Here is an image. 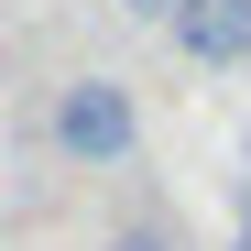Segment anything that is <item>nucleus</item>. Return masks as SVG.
<instances>
[{"label": "nucleus", "mask_w": 251, "mask_h": 251, "mask_svg": "<svg viewBox=\"0 0 251 251\" xmlns=\"http://www.w3.org/2000/svg\"><path fill=\"white\" fill-rule=\"evenodd\" d=\"M44 131H55V153H66V164L109 175V164H131V153H142V99L120 88V76H66Z\"/></svg>", "instance_id": "obj_1"}, {"label": "nucleus", "mask_w": 251, "mask_h": 251, "mask_svg": "<svg viewBox=\"0 0 251 251\" xmlns=\"http://www.w3.org/2000/svg\"><path fill=\"white\" fill-rule=\"evenodd\" d=\"M164 33L186 66H251V0H175Z\"/></svg>", "instance_id": "obj_2"}, {"label": "nucleus", "mask_w": 251, "mask_h": 251, "mask_svg": "<svg viewBox=\"0 0 251 251\" xmlns=\"http://www.w3.org/2000/svg\"><path fill=\"white\" fill-rule=\"evenodd\" d=\"M109 251H186V240H175V219L153 207V219H120V229H109Z\"/></svg>", "instance_id": "obj_3"}, {"label": "nucleus", "mask_w": 251, "mask_h": 251, "mask_svg": "<svg viewBox=\"0 0 251 251\" xmlns=\"http://www.w3.org/2000/svg\"><path fill=\"white\" fill-rule=\"evenodd\" d=\"M120 11H131V22H175V0H120Z\"/></svg>", "instance_id": "obj_4"}]
</instances>
